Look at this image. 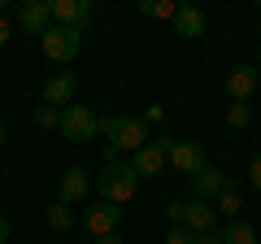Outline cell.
Listing matches in <instances>:
<instances>
[{"label": "cell", "mask_w": 261, "mask_h": 244, "mask_svg": "<svg viewBox=\"0 0 261 244\" xmlns=\"http://www.w3.org/2000/svg\"><path fill=\"white\" fill-rule=\"evenodd\" d=\"M148 144V122L144 113H122V127L109 144V161H122V153H140Z\"/></svg>", "instance_id": "5b68a950"}, {"label": "cell", "mask_w": 261, "mask_h": 244, "mask_svg": "<svg viewBox=\"0 0 261 244\" xmlns=\"http://www.w3.org/2000/svg\"><path fill=\"white\" fill-rule=\"evenodd\" d=\"M240 205H244V201H240V188H235V183H226V188L214 197V209H218V214H226V218L240 214Z\"/></svg>", "instance_id": "e0dca14e"}, {"label": "cell", "mask_w": 261, "mask_h": 244, "mask_svg": "<svg viewBox=\"0 0 261 244\" xmlns=\"http://www.w3.org/2000/svg\"><path fill=\"white\" fill-rule=\"evenodd\" d=\"M87 192H92V175L83 166H65L61 179H57V201L61 205H79V201H87Z\"/></svg>", "instance_id": "9c48e42d"}, {"label": "cell", "mask_w": 261, "mask_h": 244, "mask_svg": "<svg viewBox=\"0 0 261 244\" xmlns=\"http://www.w3.org/2000/svg\"><path fill=\"white\" fill-rule=\"evenodd\" d=\"M96 244H126V240H122V231H113V235H105V240H96Z\"/></svg>", "instance_id": "f1b7e54d"}, {"label": "cell", "mask_w": 261, "mask_h": 244, "mask_svg": "<svg viewBox=\"0 0 261 244\" xmlns=\"http://www.w3.org/2000/svg\"><path fill=\"white\" fill-rule=\"evenodd\" d=\"M79 92V79L70 75V70H57L53 79L44 83V105H53V109H61V105H70Z\"/></svg>", "instance_id": "4fadbf2b"}, {"label": "cell", "mask_w": 261, "mask_h": 244, "mask_svg": "<svg viewBox=\"0 0 261 244\" xmlns=\"http://www.w3.org/2000/svg\"><path fill=\"white\" fill-rule=\"evenodd\" d=\"M166 214H170V223H174V227H187L192 235L214 231V223H218L214 201H200V197H178V201H170Z\"/></svg>", "instance_id": "7a4b0ae2"}, {"label": "cell", "mask_w": 261, "mask_h": 244, "mask_svg": "<svg viewBox=\"0 0 261 244\" xmlns=\"http://www.w3.org/2000/svg\"><path fill=\"white\" fill-rule=\"evenodd\" d=\"M5 144H9V122L0 118V149H5Z\"/></svg>", "instance_id": "83f0119b"}, {"label": "cell", "mask_w": 261, "mask_h": 244, "mask_svg": "<svg viewBox=\"0 0 261 244\" xmlns=\"http://www.w3.org/2000/svg\"><path fill=\"white\" fill-rule=\"evenodd\" d=\"M135 192H140V179L130 175V161H105V166L96 170V197L100 201L126 205Z\"/></svg>", "instance_id": "6da1fadb"}, {"label": "cell", "mask_w": 261, "mask_h": 244, "mask_svg": "<svg viewBox=\"0 0 261 244\" xmlns=\"http://www.w3.org/2000/svg\"><path fill=\"white\" fill-rule=\"evenodd\" d=\"M174 31H178L183 39H205L209 18L200 13V5H178V13H174Z\"/></svg>", "instance_id": "9a60e30c"}, {"label": "cell", "mask_w": 261, "mask_h": 244, "mask_svg": "<svg viewBox=\"0 0 261 244\" xmlns=\"http://www.w3.org/2000/svg\"><path fill=\"white\" fill-rule=\"evenodd\" d=\"M31 118H35V127H44V131H61V109H53V105H44V101L35 105Z\"/></svg>", "instance_id": "d6986e66"}, {"label": "cell", "mask_w": 261, "mask_h": 244, "mask_svg": "<svg viewBox=\"0 0 261 244\" xmlns=\"http://www.w3.org/2000/svg\"><path fill=\"white\" fill-rule=\"evenodd\" d=\"M248 179H252V188L261 192V153H252V161H248Z\"/></svg>", "instance_id": "cb8c5ba5"}, {"label": "cell", "mask_w": 261, "mask_h": 244, "mask_svg": "<svg viewBox=\"0 0 261 244\" xmlns=\"http://www.w3.org/2000/svg\"><path fill=\"white\" fill-rule=\"evenodd\" d=\"M18 27L27 31V35H44L48 27H53V13H48V0H27L18 9Z\"/></svg>", "instance_id": "5bb4252c"}, {"label": "cell", "mask_w": 261, "mask_h": 244, "mask_svg": "<svg viewBox=\"0 0 261 244\" xmlns=\"http://www.w3.org/2000/svg\"><path fill=\"white\" fill-rule=\"evenodd\" d=\"M48 223H53L57 231H65V227H74V209L61 205V201H53V205H48Z\"/></svg>", "instance_id": "ffe728a7"}, {"label": "cell", "mask_w": 261, "mask_h": 244, "mask_svg": "<svg viewBox=\"0 0 261 244\" xmlns=\"http://www.w3.org/2000/svg\"><path fill=\"white\" fill-rule=\"evenodd\" d=\"M257 87H261V70L257 66H231V75H226V96L231 101H252L257 96Z\"/></svg>", "instance_id": "7c38bea8"}, {"label": "cell", "mask_w": 261, "mask_h": 244, "mask_svg": "<svg viewBox=\"0 0 261 244\" xmlns=\"http://www.w3.org/2000/svg\"><path fill=\"white\" fill-rule=\"evenodd\" d=\"M170 144H174L170 135H152L140 153H130V175L140 179V183L144 179H157L166 170V161H170Z\"/></svg>", "instance_id": "3957f363"}, {"label": "cell", "mask_w": 261, "mask_h": 244, "mask_svg": "<svg viewBox=\"0 0 261 244\" xmlns=\"http://www.w3.org/2000/svg\"><path fill=\"white\" fill-rule=\"evenodd\" d=\"M83 227L92 240H105V235L122 231V205H109V201H100V205L83 209Z\"/></svg>", "instance_id": "ba28073f"}, {"label": "cell", "mask_w": 261, "mask_h": 244, "mask_svg": "<svg viewBox=\"0 0 261 244\" xmlns=\"http://www.w3.org/2000/svg\"><path fill=\"white\" fill-rule=\"evenodd\" d=\"M118 127H122V113H105V118H100V127H96V135L113 144V135H118Z\"/></svg>", "instance_id": "44dd1931"}, {"label": "cell", "mask_w": 261, "mask_h": 244, "mask_svg": "<svg viewBox=\"0 0 261 244\" xmlns=\"http://www.w3.org/2000/svg\"><path fill=\"white\" fill-rule=\"evenodd\" d=\"M196 244H222V231H205V235H196Z\"/></svg>", "instance_id": "484cf974"}, {"label": "cell", "mask_w": 261, "mask_h": 244, "mask_svg": "<svg viewBox=\"0 0 261 244\" xmlns=\"http://www.w3.org/2000/svg\"><path fill=\"white\" fill-rule=\"evenodd\" d=\"M140 13L144 18H161V22H174V13H178V0H140Z\"/></svg>", "instance_id": "ac0fdd59"}, {"label": "cell", "mask_w": 261, "mask_h": 244, "mask_svg": "<svg viewBox=\"0 0 261 244\" xmlns=\"http://www.w3.org/2000/svg\"><path fill=\"white\" fill-rule=\"evenodd\" d=\"M226 122H231V127H248V122H252V109H248V105H240V101H231Z\"/></svg>", "instance_id": "7402d4cb"}, {"label": "cell", "mask_w": 261, "mask_h": 244, "mask_svg": "<svg viewBox=\"0 0 261 244\" xmlns=\"http://www.w3.org/2000/svg\"><path fill=\"white\" fill-rule=\"evenodd\" d=\"M222 244H261V235H257V227H252V223L231 218V223L222 227Z\"/></svg>", "instance_id": "2e32d148"}, {"label": "cell", "mask_w": 261, "mask_h": 244, "mask_svg": "<svg viewBox=\"0 0 261 244\" xmlns=\"http://www.w3.org/2000/svg\"><path fill=\"white\" fill-rule=\"evenodd\" d=\"M9 231H13V223L5 214H0V244H9Z\"/></svg>", "instance_id": "4316f807"}, {"label": "cell", "mask_w": 261, "mask_h": 244, "mask_svg": "<svg viewBox=\"0 0 261 244\" xmlns=\"http://www.w3.org/2000/svg\"><path fill=\"white\" fill-rule=\"evenodd\" d=\"M170 166H174L178 175L192 179L196 170L205 166V144H200V140H174V144H170Z\"/></svg>", "instance_id": "8fae6325"}, {"label": "cell", "mask_w": 261, "mask_h": 244, "mask_svg": "<svg viewBox=\"0 0 261 244\" xmlns=\"http://www.w3.org/2000/svg\"><path fill=\"white\" fill-rule=\"evenodd\" d=\"M166 244H196V235L187 231V227H170V231H166Z\"/></svg>", "instance_id": "603a6c76"}, {"label": "cell", "mask_w": 261, "mask_h": 244, "mask_svg": "<svg viewBox=\"0 0 261 244\" xmlns=\"http://www.w3.org/2000/svg\"><path fill=\"white\" fill-rule=\"evenodd\" d=\"M96 127H100V113L92 105H65L61 109V135L74 144H87L96 140Z\"/></svg>", "instance_id": "277c9868"}, {"label": "cell", "mask_w": 261, "mask_h": 244, "mask_svg": "<svg viewBox=\"0 0 261 244\" xmlns=\"http://www.w3.org/2000/svg\"><path fill=\"white\" fill-rule=\"evenodd\" d=\"M39 44H44V57L48 61H57V66H70L79 57V48H83V35L70 27H48L44 35H39Z\"/></svg>", "instance_id": "8992f818"}, {"label": "cell", "mask_w": 261, "mask_h": 244, "mask_svg": "<svg viewBox=\"0 0 261 244\" xmlns=\"http://www.w3.org/2000/svg\"><path fill=\"white\" fill-rule=\"evenodd\" d=\"M187 183H192V197H200V201H214L218 192H222L226 183H231V175H226L222 166H214V161H205V166L196 170V175L187 179Z\"/></svg>", "instance_id": "30bf717a"}, {"label": "cell", "mask_w": 261, "mask_h": 244, "mask_svg": "<svg viewBox=\"0 0 261 244\" xmlns=\"http://www.w3.org/2000/svg\"><path fill=\"white\" fill-rule=\"evenodd\" d=\"M9 39H13V27H9V22H5V13H0V48L9 44Z\"/></svg>", "instance_id": "d4e9b609"}, {"label": "cell", "mask_w": 261, "mask_h": 244, "mask_svg": "<svg viewBox=\"0 0 261 244\" xmlns=\"http://www.w3.org/2000/svg\"><path fill=\"white\" fill-rule=\"evenodd\" d=\"M48 13H53V27H70V31H79V35L96 22L92 0H48Z\"/></svg>", "instance_id": "52a82bcc"}, {"label": "cell", "mask_w": 261, "mask_h": 244, "mask_svg": "<svg viewBox=\"0 0 261 244\" xmlns=\"http://www.w3.org/2000/svg\"><path fill=\"white\" fill-rule=\"evenodd\" d=\"M257 70H261V48H257Z\"/></svg>", "instance_id": "f546056e"}]
</instances>
